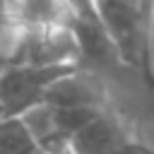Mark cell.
<instances>
[{"mask_svg": "<svg viewBox=\"0 0 154 154\" xmlns=\"http://www.w3.org/2000/svg\"><path fill=\"white\" fill-rule=\"evenodd\" d=\"M77 70H82L79 63L2 65V79H0V113H2V118L24 116L31 108L46 103V96L53 89V84H58L63 77H67Z\"/></svg>", "mask_w": 154, "mask_h": 154, "instance_id": "6da1fadb", "label": "cell"}, {"mask_svg": "<svg viewBox=\"0 0 154 154\" xmlns=\"http://www.w3.org/2000/svg\"><path fill=\"white\" fill-rule=\"evenodd\" d=\"M67 154H154V149L108 108L72 137Z\"/></svg>", "mask_w": 154, "mask_h": 154, "instance_id": "7a4b0ae2", "label": "cell"}, {"mask_svg": "<svg viewBox=\"0 0 154 154\" xmlns=\"http://www.w3.org/2000/svg\"><path fill=\"white\" fill-rule=\"evenodd\" d=\"M0 154H43L36 135L22 116L0 120Z\"/></svg>", "mask_w": 154, "mask_h": 154, "instance_id": "3957f363", "label": "cell"}, {"mask_svg": "<svg viewBox=\"0 0 154 154\" xmlns=\"http://www.w3.org/2000/svg\"><path fill=\"white\" fill-rule=\"evenodd\" d=\"M140 17H142V29H144V43L149 55L154 58V0H137Z\"/></svg>", "mask_w": 154, "mask_h": 154, "instance_id": "277c9868", "label": "cell"}]
</instances>
